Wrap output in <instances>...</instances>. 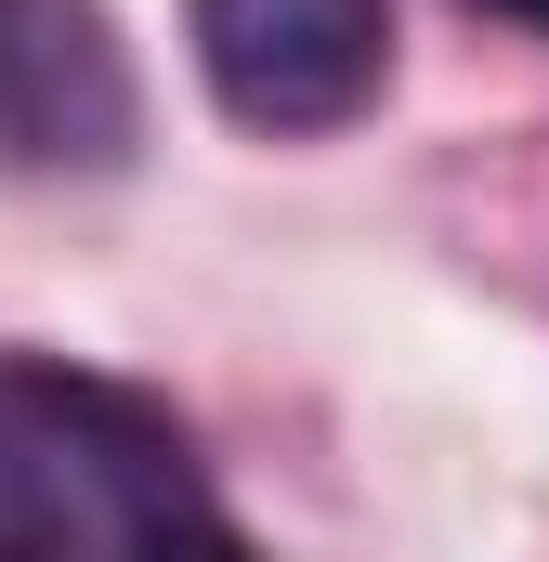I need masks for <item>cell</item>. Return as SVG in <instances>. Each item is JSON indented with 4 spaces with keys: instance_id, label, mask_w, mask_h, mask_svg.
Returning a JSON list of instances; mask_svg holds the SVG:
<instances>
[{
    "instance_id": "1",
    "label": "cell",
    "mask_w": 549,
    "mask_h": 562,
    "mask_svg": "<svg viewBox=\"0 0 549 562\" xmlns=\"http://www.w3.org/2000/svg\"><path fill=\"white\" fill-rule=\"evenodd\" d=\"M197 79L236 132L314 144L393 92V0H183Z\"/></svg>"
},
{
    "instance_id": "3",
    "label": "cell",
    "mask_w": 549,
    "mask_h": 562,
    "mask_svg": "<svg viewBox=\"0 0 549 562\" xmlns=\"http://www.w3.org/2000/svg\"><path fill=\"white\" fill-rule=\"evenodd\" d=\"M484 13H511L524 40H549V0H484Z\"/></svg>"
},
{
    "instance_id": "4",
    "label": "cell",
    "mask_w": 549,
    "mask_h": 562,
    "mask_svg": "<svg viewBox=\"0 0 549 562\" xmlns=\"http://www.w3.org/2000/svg\"><path fill=\"white\" fill-rule=\"evenodd\" d=\"M0 562H13V445H0Z\"/></svg>"
},
{
    "instance_id": "2",
    "label": "cell",
    "mask_w": 549,
    "mask_h": 562,
    "mask_svg": "<svg viewBox=\"0 0 549 562\" xmlns=\"http://www.w3.org/2000/svg\"><path fill=\"white\" fill-rule=\"evenodd\" d=\"M132 144V79L92 0H0V157L105 170Z\"/></svg>"
}]
</instances>
